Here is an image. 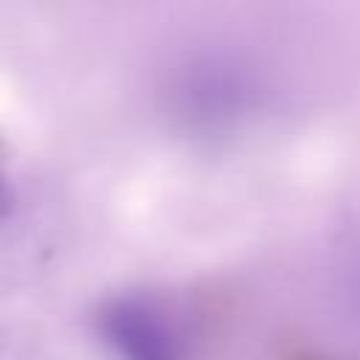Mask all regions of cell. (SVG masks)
Segmentation results:
<instances>
[{
  "label": "cell",
  "mask_w": 360,
  "mask_h": 360,
  "mask_svg": "<svg viewBox=\"0 0 360 360\" xmlns=\"http://www.w3.org/2000/svg\"><path fill=\"white\" fill-rule=\"evenodd\" d=\"M98 329L118 360H186V343L149 298L124 295L101 309Z\"/></svg>",
  "instance_id": "1"
}]
</instances>
